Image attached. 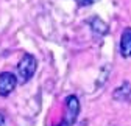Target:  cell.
<instances>
[{
    "instance_id": "cell-1",
    "label": "cell",
    "mask_w": 131,
    "mask_h": 126,
    "mask_svg": "<svg viewBox=\"0 0 131 126\" xmlns=\"http://www.w3.org/2000/svg\"><path fill=\"white\" fill-rule=\"evenodd\" d=\"M36 67H38V61H36V58L31 56V55H25V56L20 59L19 66H17V73H19L20 81H22V83H27L30 78L35 75Z\"/></svg>"
},
{
    "instance_id": "cell-2",
    "label": "cell",
    "mask_w": 131,
    "mask_h": 126,
    "mask_svg": "<svg viewBox=\"0 0 131 126\" xmlns=\"http://www.w3.org/2000/svg\"><path fill=\"white\" fill-rule=\"evenodd\" d=\"M66 106H67V112H66V118L59 126H72L75 124L78 114H80V101L75 95H69L66 98Z\"/></svg>"
},
{
    "instance_id": "cell-3",
    "label": "cell",
    "mask_w": 131,
    "mask_h": 126,
    "mask_svg": "<svg viewBox=\"0 0 131 126\" xmlns=\"http://www.w3.org/2000/svg\"><path fill=\"white\" fill-rule=\"evenodd\" d=\"M16 83H17V80H16V76L13 73H9V72L0 73V95L2 97L9 95L16 87Z\"/></svg>"
},
{
    "instance_id": "cell-4",
    "label": "cell",
    "mask_w": 131,
    "mask_h": 126,
    "mask_svg": "<svg viewBox=\"0 0 131 126\" xmlns=\"http://www.w3.org/2000/svg\"><path fill=\"white\" fill-rule=\"evenodd\" d=\"M120 55L123 58L131 56V28H125L120 37Z\"/></svg>"
},
{
    "instance_id": "cell-5",
    "label": "cell",
    "mask_w": 131,
    "mask_h": 126,
    "mask_svg": "<svg viewBox=\"0 0 131 126\" xmlns=\"http://www.w3.org/2000/svg\"><path fill=\"white\" fill-rule=\"evenodd\" d=\"M112 97L117 101H131V84L128 81H125L122 86H119L114 90Z\"/></svg>"
},
{
    "instance_id": "cell-6",
    "label": "cell",
    "mask_w": 131,
    "mask_h": 126,
    "mask_svg": "<svg viewBox=\"0 0 131 126\" xmlns=\"http://www.w3.org/2000/svg\"><path fill=\"white\" fill-rule=\"evenodd\" d=\"M91 28H92L94 33H97V34H106L108 33V25L102 19H98V17L91 19Z\"/></svg>"
},
{
    "instance_id": "cell-7",
    "label": "cell",
    "mask_w": 131,
    "mask_h": 126,
    "mask_svg": "<svg viewBox=\"0 0 131 126\" xmlns=\"http://www.w3.org/2000/svg\"><path fill=\"white\" fill-rule=\"evenodd\" d=\"M95 2H98V0H77V3L80 6H88V5H92Z\"/></svg>"
},
{
    "instance_id": "cell-8",
    "label": "cell",
    "mask_w": 131,
    "mask_h": 126,
    "mask_svg": "<svg viewBox=\"0 0 131 126\" xmlns=\"http://www.w3.org/2000/svg\"><path fill=\"white\" fill-rule=\"evenodd\" d=\"M0 126H5V117L0 114Z\"/></svg>"
}]
</instances>
